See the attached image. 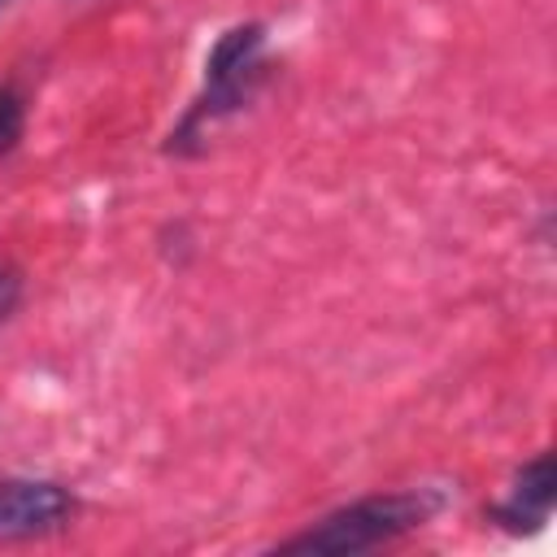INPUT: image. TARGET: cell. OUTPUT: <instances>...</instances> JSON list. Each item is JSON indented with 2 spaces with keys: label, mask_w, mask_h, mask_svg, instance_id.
Segmentation results:
<instances>
[{
  "label": "cell",
  "mask_w": 557,
  "mask_h": 557,
  "mask_svg": "<svg viewBox=\"0 0 557 557\" xmlns=\"http://www.w3.org/2000/svg\"><path fill=\"white\" fill-rule=\"evenodd\" d=\"M440 505H444V496L431 487L379 492V496H366V500H352V505L326 513L318 527L287 540L283 553H361V548L387 544V540L431 522Z\"/></svg>",
  "instance_id": "1"
},
{
  "label": "cell",
  "mask_w": 557,
  "mask_h": 557,
  "mask_svg": "<svg viewBox=\"0 0 557 557\" xmlns=\"http://www.w3.org/2000/svg\"><path fill=\"white\" fill-rule=\"evenodd\" d=\"M261 48H265L261 26H235V30H226V35L213 44V52H209V61H205V96L187 109L183 126L170 135L174 148H183L187 139L205 135L218 117L235 113V109L252 96V87H257V78H261Z\"/></svg>",
  "instance_id": "2"
},
{
  "label": "cell",
  "mask_w": 557,
  "mask_h": 557,
  "mask_svg": "<svg viewBox=\"0 0 557 557\" xmlns=\"http://www.w3.org/2000/svg\"><path fill=\"white\" fill-rule=\"evenodd\" d=\"M74 513L70 487L52 479H0V544L61 531Z\"/></svg>",
  "instance_id": "3"
},
{
  "label": "cell",
  "mask_w": 557,
  "mask_h": 557,
  "mask_svg": "<svg viewBox=\"0 0 557 557\" xmlns=\"http://www.w3.org/2000/svg\"><path fill=\"white\" fill-rule=\"evenodd\" d=\"M548 513H553V457L540 453L513 474L505 500L496 505V522H505L509 531H535L540 522H548Z\"/></svg>",
  "instance_id": "4"
},
{
  "label": "cell",
  "mask_w": 557,
  "mask_h": 557,
  "mask_svg": "<svg viewBox=\"0 0 557 557\" xmlns=\"http://www.w3.org/2000/svg\"><path fill=\"white\" fill-rule=\"evenodd\" d=\"M22 122H26V104H22L17 87H0V157L17 144Z\"/></svg>",
  "instance_id": "5"
},
{
  "label": "cell",
  "mask_w": 557,
  "mask_h": 557,
  "mask_svg": "<svg viewBox=\"0 0 557 557\" xmlns=\"http://www.w3.org/2000/svg\"><path fill=\"white\" fill-rule=\"evenodd\" d=\"M17 292H22V278H17V270L0 265V322H4V318H9V309L17 305Z\"/></svg>",
  "instance_id": "6"
}]
</instances>
